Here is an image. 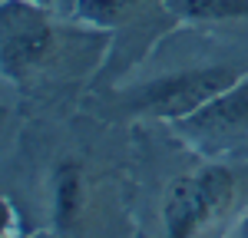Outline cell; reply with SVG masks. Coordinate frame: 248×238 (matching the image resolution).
Instances as JSON below:
<instances>
[{"instance_id": "6da1fadb", "label": "cell", "mask_w": 248, "mask_h": 238, "mask_svg": "<svg viewBox=\"0 0 248 238\" xmlns=\"http://www.w3.org/2000/svg\"><path fill=\"white\" fill-rule=\"evenodd\" d=\"M109 33L60 14L46 0H0V70L27 96H50L96 79Z\"/></svg>"}, {"instance_id": "7a4b0ae2", "label": "cell", "mask_w": 248, "mask_h": 238, "mask_svg": "<svg viewBox=\"0 0 248 238\" xmlns=\"http://www.w3.org/2000/svg\"><path fill=\"white\" fill-rule=\"evenodd\" d=\"M248 212V159H205L186 146V162L153 192L146 238H229Z\"/></svg>"}, {"instance_id": "3957f363", "label": "cell", "mask_w": 248, "mask_h": 238, "mask_svg": "<svg viewBox=\"0 0 248 238\" xmlns=\"http://www.w3.org/2000/svg\"><path fill=\"white\" fill-rule=\"evenodd\" d=\"M248 73V53L205 57L186 66H166L153 76L126 79L123 86L99 89L86 99V113L103 119L106 126L129 122H175L192 116L205 103L225 93L232 83Z\"/></svg>"}, {"instance_id": "277c9868", "label": "cell", "mask_w": 248, "mask_h": 238, "mask_svg": "<svg viewBox=\"0 0 248 238\" xmlns=\"http://www.w3.org/2000/svg\"><path fill=\"white\" fill-rule=\"evenodd\" d=\"M70 17L109 33L106 60L90 83L93 93L133 79V73L159 50L162 40L186 30L182 20L169 10V0H79Z\"/></svg>"}, {"instance_id": "5b68a950", "label": "cell", "mask_w": 248, "mask_h": 238, "mask_svg": "<svg viewBox=\"0 0 248 238\" xmlns=\"http://www.w3.org/2000/svg\"><path fill=\"white\" fill-rule=\"evenodd\" d=\"M63 146L43 169V225L53 238H86L90 225L113 208V169L86 149Z\"/></svg>"}, {"instance_id": "8992f818", "label": "cell", "mask_w": 248, "mask_h": 238, "mask_svg": "<svg viewBox=\"0 0 248 238\" xmlns=\"http://www.w3.org/2000/svg\"><path fill=\"white\" fill-rule=\"evenodd\" d=\"M166 129L205 159H248V73L192 116L166 122Z\"/></svg>"}, {"instance_id": "52a82bcc", "label": "cell", "mask_w": 248, "mask_h": 238, "mask_svg": "<svg viewBox=\"0 0 248 238\" xmlns=\"http://www.w3.org/2000/svg\"><path fill=\"white\" fill-rule=\"evenodd\" d=\"M169 10L182 20V27L248 30V0H169Z\"/></svg>"}, {"instance_id": "ba28073f", "label": "cell", "mask_w": 248, "mask_h": 238, "mask_svg": "<svg viewBox=\"0 0 248 238\" xmlns=\"http://www.w3.org/2000/svg\"><path fill=\"white\" fill-rule=\"evenodd\" d=\"M229 238H248V212H245V218H242V222L235 225V232H232Z\"/></svg>"}, {"instance_id": "9c48e42d", "label": "cell", "mask_w": 248, "mask_h": 238, "mask_svg": "<svg viewBox=\"0 0 248 238\" xmlns=\"http://www.w3.org/2000/svg\"><path fill=\"white\" fill-rule=\"evenodd\" d=\"M50 3H53V7H57L60 14H70V10H73V7H77L79 0H50Z\"/></svg>"}, {"instance_id": "30bf717a", "label": "cell", "mask_w": 248, "mask_h": 238, "mask_svg": "<svg viewBox=\"0 0 248 238\" xmlns=\"http://www.w3.org/2000/svg\"><path fill=\"white\" fill-rule=\"evenodd\" d=\"M46 3H50V0H46Z\"/></svg>"}]
</instances>
